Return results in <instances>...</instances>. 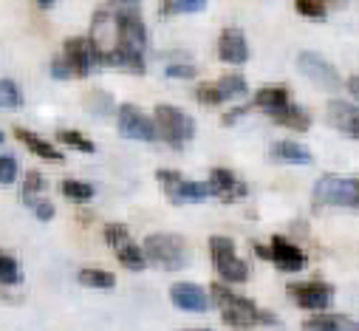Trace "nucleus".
I'll return each mask as SVG.
<instances>
[{"mask_svg":"<svg viewBox=\"0 0 359 331\" xmlns=\"http://www.w3.org/2000/svg\"><path fill=\"white\" fill-rule=\"evenodd\" d=\"M210 297L215 300V306L221 309V317L226 325L238 328V331H246V328H255L257 323H275V314H269L263 309H257L249 297L232 292L226 283H215Z\"/></svg>","mask_w":359,"mask_h":331,"instance_id":"1","label":"nucleus"},{"mask_svg":"<svg viewBox=\"0 0 359 331\" xmlns=\"http://www.w3.org/2000/svg\"><path fill=\"white\" fill-rule=\"evenodd\" d=\"M144 258L147 264L164 269V272H178L190 264V246L182 235H172V232H153L144 238L142 243Z\"/></svg>","mask_w":359,"mask_h":331,"instance_id":"2","label":"nucleus"},{"mask_svg":"<svg viewBox=\"0 0 359 331\" xmlns=\"http://www.w3.org/2000/svg\"><path fill=\"white\" fill-rule=\"evenodd\" d=\"M156 122V133L161 142H167L170 147L182 150L193 136H196V122L190 114H184L182 108H172V105H158L153 114Z\"/></svg>","mask_w":359,"mask_h":331,"instance_id":"3","label":"nucleus"},{"mask_svg":"<svg viewBox=\"0 0 359 331\" xmlns=\"http://www.w3.org/2000/svg\"><path fill=\"white\" fill-rule=\"evenodd\" d=\"M210 255L215 264V272L226 281V283H243L249 278V264L238 255L235 241L226 235H212L210 238Z\"/></svg>","mask_w":359,"mask_h":331,"instance_id":"4","label":"nucleus"},{"mask_svg":"<svg viewBox=\"0 0 359 331\" xmlns=\"http://www.w3.org/2000/svg\"><path fill=\"white\" fill-rule=\"evenodd\" d=\"M314 201L325 207H359V179L323 176L314 184Z\"/></svg>","mask_w":359,"mask_h":331,"instance_id":"5","label":"nucleus"},{"mask_svg":"<svg viewBox=\"0 0 359 331\" xmlns=\"http://www.w3.org/2000/svg\"><path fill=\"white\" fill-rule=\"evenodd\" d=\"M114 26H116V46L128 51L144 54L147 46V26L136 9H119L114 12Z\"/></svg>","mask_w":359,"mask_h":331,"instance_id":"6","label":"nucleus"},{"mask_svg":"<svg viewBox=\"0 0 359 331\" xmlns=\"http://www.w3.org/2000/svg\"><path fill=\"white\" fill-rule=\"evenodd\" d=\"M116 128H119V136L125 139H136V142H156L158 133H156V122L136 105L125 102L119 105L116 111Z\"/></svg>","mask_w":359,"mask_h":331,"instance_id":"7","label":"nucleus"},{"mask_svg":"<svg viewBox=\"0 0 359 331\" xmlns=\"http://www.w3.org/2000/svg\"><path fill=\"white\" fill-rule=\"evenodd\" d=\"M289 297L300 306V309H309V311H317L323 314L331 300H334V286L331 283H323V281H303V283H289Z\"/></svg>","mask_w":359,"mask_h":331,"instance_id":"8","label":"nucleus"},{"mask_svg":"<svg viewBox=\"0 0 359 331\" xmlns=\"http://www.w3.org/2000/svg\"><path fill=\"white\" fill-rule=\"evenodd\" d=\"M62 60L68 62L71 74H76V76H88L97 65H102L100 62V51L94 48V43L88 40V37H71V40H65Z\"/></svg>","mask_w":359,"mask_h":331,"instance_id":"9","label":"nucleus"},{"mask_svg":"<svg viewBox=\"0 0 359 331\" xmlns=\"http://www.w3.org/2000/svg\"><path fill=\"white\" fill-rule=\"evenodd\" d=\"M297 68L311 79V82H317L320 88H328V91H337L339 88V71L325 60V57H320V54H314V51H303L300 57H297Z\"/></svg>","mask_w":359,"mask_h":331,"instance_id":"10","label":"nucleus"},{"mask_svg":"<svg viewBox=\"0 0 359 331\" xmlns=\"http://www.w3.org/2000/svg\"><path fill=\"white\" fill-rule=\"evenodd\" d=\"M207 184H210V193H212L215 198H221L224 204L241 201V198H246V193H249L246 182H241V179H238L232 170H226V168H212Z\"/></svg>","mask_w":359,"mask_h":331,"instance_id":"11","label":"nucleus"},{"mask_svg":"<svg viewBox=\"0 0 359 331\" xmlns=\"http://www.w3.org/2000/svg\"><path fill=\"white\" fill-rule=\"evenodd\" d=\"M170 300H172V306H175V309H182V311H193V314L207 311V309H210V303H212V297H210L198 283H187V281L172 283V286H170Z\"/></svg>","mask_w":359,"mask_h":331,"instance_id":"12","label":"nucleus"},{"mask_svg":"<svg viewBox=\"0 0 359 331\" xmlns=\"http://www.w3.org/2000/svg\"><path fill=\"white\" fill-rule=\"evenodd\" d=\"M269 252H272V264L280 272H300L306 269V252L300 246H294L292 241H286L283 235H275L269 243Z\"/></svg>","mask_w":359,"mask_h":331,"instance_id":"13","label":"nucleus"},{"mask_svg":"<svg viewBox=\"0 0 359 331\" xmlns=\"http://www.w3.org/2000/svg\"><path fill=\"white\" fill-rule=\"evenodd\" d=\"M218 57L229 65H243L249 60V46L241 29H224L218 37Z\"/></svg>","mask_w":359,"mask_h":331,"instance_id":"14","label":"nucleus"},{"mask_svg":"<svg viewBox=\"0 0 359 331\" xmlns=\"http://www.w3.org/2000/svg\"><path fill=\"white\" fill-rule=\"evenodd\" d=\"M328 122H331L334 128H339L342 133L359 139V108H356V105L342 102V100L328 102Z\"/></svg>","mask_w":359,"mask_h":331,"instance_id":"15","label":"nucleus"},{"mask_svg":"<svg viewBox=\"0 0 359 331\" xmlns=\"http://www.w3.org/2000/svg\"><path fill=\"white\" fill-rule=\"evenodd\" d=\"M164 193H167V198H170L172 204H201V201H207V198L212 196V193H210V184L187 182V179L175 182V184L167 187Z\"/></svg>","mask_w":359,"mask_h":331,"instance_id":"16","label":"nucleus"},{"mask_svg":"<svg viewBox=\"0 0 359 331\" xmlns=\"http://www.w3.org/2000/svg\"><path fill=\"white\" fill-rule=\"evenodd\" d=\"M255 105L260 111H266L269 116H278L280 111H286L292 105V97H289V91L283 86H266V88H260L255 94Z\"/></svg>","mask_w":359,"mask_h":331,"instance_id":"17","label":"nucleus"},{"mask_svg":"<svg viewBox=\"0 0 359 331\" xmlns=\"http://www.w3.org/2000/svg\"><path fill=\"white\" fill-rule=\"evenodd\" d=\"M102 65H111V68H122V71H130V74H144V54L139 51H128V48H114L102 57Z\"/></svg>","mask_w":359,"mask_h":331,"instance_id":"18","label":"nucleus"},{"mask_svg":"<svg viewBox=\"0 0 359 331\" xmlns=\"http://www.w3.org/2000/svg\"><path fill=\"white\" fill-rule=\"evenodd\" d=\"M15 136L34 153V156H40V158H46V161H62V153L51 144V142H46L43 136H37L34 130H26V128H18L15 130Z\"/></svg>","mask_w":359,"mask_h":331,"instance_id":"19","label":"nucleus"},{"mask_svg":"<svg viewBox=\"0 0 359 331\" xmlns=\"http://www.w3.org/2000/svg\"><path fill=\"white\" fill-rule=\"evenodd\" d=\"M303 331H359V323L337 314H314L303 323Z\"/></svg>","mask_w":359,"mask_h":331,"instance_id":"20","label":"nucleus"},{"mask_svg":"<svg viewBox=\"0 0 359 331\" xmlns=\"http://www.w3.org/2000/svg\"><path fill=\"white\" fill-rule=\"evenodd\" d=\"M272 158L286 161V164H311V153L297 142H275L272 144Z\"/></svg>","mask_w":359,"mask_h":331,"instance_id":"21","label":"nucleus"},{"mask_svg":"<svg viewBox=\"0 0 359 331\" xmlns=\"http://www.w3.org/2000/svg\"><path fill=\"white\" fill-rule=\"evenodd\" d=\"M278 125H283V128H292V130H309V125H311V116H309V111L306 108H300V105H289L286 111H280L278 116H272Z\"/></svg>","mask_w":359,"mask_h":331,"instance_id":"22","label":"nucleus"},{"mask_svg":"<svg viewBox=\"0 0 359 331\" xmlns=\"http://www.w3.org/2000/svg\"><path fill=\"white\" fill-rule=\"evenodd\" d=\"M116 258H119V264H122L125 269H130V272H142V269L147 266L144 250H142V246H136L133 241H128L125 246H119V250H116Z\"/></svg>","mask_w":359,"mask_h":331,"instance_id":"23","label":"nucleus"},{"mask_svg":"<svg viewBox=\"0 0 359 331\" xmlns=\"http://www.w3.org/2000/svg\"><path fill=\"white\" fill-rule=\"evenodd\" d=\"M76 281L88 289H114L116 286V275L108 269H79Z\"/></svg>","mask_w":359,"mask_h":331,"instance_id":"24","label":"nucleus"},{"mask_svg":"<svg viewBox=\"0 0 359 331\" xmlns=\"http://www.w3.org/2000/svg\"><path fill=\"white\" fill-rule=\"evenodd\" d=\"M60 190H62V196H65L68 201H76V204H85V201H91V198L97 196L94 184L76 182V179H65V182L60 184Z\"/></svg>","mask_w":359,"mask_h":331,"instance_id":"25","label":"nucleus"},{"mask_svg":"<svg viewBox=\"0 0 359 331\" xmlns=\"http://www.w3.org/2000/svg\"><path fill=\"white\" fill-rule=\"evenodd\" d=\"M23 281V269L15 255L0 250V286H18Z\"/></svg>","mask_w":359,"mask_h":331,"instance_id":"26","label":"nucleus"},{"mask_svg":"<svg viewBox=\"0 0 359 331\" xmlns=\"http://www.w3.org/2000/svg\"><path fill=\"white\" fill-rule=\"evenodd\" d=\"M43 190H46V179H43V173L29 170V173H26V182H23V204L34 207V204L43 198Z\"/></svg>","mask_w":359,"mask_h":331,"instance_id":"27","label":"nucleus"},{"mask_svg":"<svg viewBox=\"0 0 359 331\" xmlns=\"http://www.w3.org/2000/svg\"><path fill=\"white\" fill-rule=\"evenodd\" d=\"M215 86H218V91H221L224 100H232V97H243L246 94V79L241 74H224L215 82Z\"/></svg>","mask_w":359,"mask_h":331,"instance_id":"28","label":"nucleus"},{"mask_svg":"<svg viewBox=\"0 0 359 331\" xmlns=\"http://www.w3.org/2000/svg\"><path fill=\"white\" fill-rule=\"evenodd\" d=\"M23 105V91L18 82L0 79V108H20Z\"/></svg>","mask_w":359,"mask_h":331,"instance_id":"29","label":"nucleus"},{"mask_svg":"<svg viewBox=\"0 0 359 331\" xmlns=\"http://www.w3.org/2000/svg\"><path fill=\"white\" fill-rule=\"evenodd\" d=\"M57 139H60L62 144L79 150V153H94V150H97V144L88 139V136H82L79 130H57Z\"/></svg>","mask_w":359,"mask_h":331,"instance_id":"30","label":"nucleus"},{"mask_svg":"<svg viewBox=\"0 0 359 331\" xmlns=\"http://www.w3.org/2000/svg\"><path fill=\"white\" fill-rule=\"evenodd\" d=\"M85 100H88V111H94V114H114V97L108 91H91Z\"/></svg>","mask_w":359,"mask_h":331,"instance_id":"31","label":"nucleus"},{"mask_svg":"<svg viewBox=\"0 0 359 331\" xmlns=\"http://www.w3.org/2000/svg\"><path fill=\"white\" fill-rule=\"evenodd\" d=\"M294 6L309 20H323L325 18V4L323 0H294Z\"/></svg>","mask_w":359,"mask_h":331,"instance_id":"32","label":"nucleus"},{"mask_svg":"<svg viewBox=\"0 0 359 331\" xmlns=\"http://www.w3.org/2000/svg\"><path fill=\"white\" fill-rule=\"evenodd\" d=\"M105 241H108V246L119 250V246H125V243L130 241V232H128L125 224H108V227H105Z\"/></svg>","mask_w":359,"mask_h":331,"instance_id":"33","label":"nucleus"},{"mask_svg":"<svg viewBox=\"0 0 359 331\" xmlns=\"http://www.w3.org/2000/svg\"><path fill=\"white\" fill-rule=\"evenodd\" d=\"M18 158L9 153H0V184H12L18 179Z\"/></svg>","mask_w":359,"mask_h":331,"instance_id":"34","label":"nucleus"},{"mask_svg":"<svg viewBox=\"0 0 359 331\" xmlns=\"http://www.w3.org/2000/svg\"><path fill=\"white\" fill-rule=\"evenodd\" d=\"M164 71L170 79H196V74H198L193 62H170Z\"/></svg>","mask_w":359,"mask_h":331,"instance_id":"35","label":"nucleus"},{"mask_svg":"<svg viewBox=\"0 0 359 331\" xmlns=\"http://www.w3.org/2000/svg\"><path fill=\"white\" fill-rule=\"evenodd\" d=\"M196 97H198L201 105H221V102H226V100L221 97L218 86H198V88H196Z\"/></svg>","mask_w":359,"mask_h":331,"instance_id":"36","label":"nucleus"},{"mask_svg":"<svg viewBox=\"0 0 359 331\" xmlns=\"http://www.w3.org/2000/svg\"><path fill=\"white\" fill-rule=\"evenodd\" d=\"M48 71H51V76H54V79H68V76H74V74H71V68H68V62L62 60V54L51 60Z\"/></svg>","mask_w":359,"mask_h":331,"instance_id":"37","label":"nucleus"},{"mask_svg":"<svg viewBox=\"0 0 359 331\" xmlns=\"http://www.w3.org/2000/svg\"><path fill=\"white\" fill-rule=\"evenodd\" d=\"M32 210H34V215H37L40 221H51V218H54V204H51L48 198H40Z\"/></svg>","mask_w":359,"mask_h":331,"instance_id":"38","label":"nucleus"},{"mask_svg":"<svg viewBox=\"0 0 359 331\" xmlns=\"http://www.w3.org/2000/svg\"><path fill=\"white\" fill-rule=\"evenodd\" d=\"M178 4V12H187V15H196L207 6V0H175Z\"/></svg>","mask_w":359,"mask_h":331,"instance_id":"39","label":"nucleus"},{"mask_svg":"<svg viewBox=\"0 0 359 331\" xmlns=\"http://www.w3.org/2000/svg\"><path fill=\"white\" fill-rule=\"evenodd\" d=\"M156 179L164 184V190L167 187H172L175 182H182V173H178V170H156Z\"/></svg>","mask_w":359,"mask_h":331,"instance_id":"40","label":"nucleus"},{"mask_svg":"<svg viewBox=\"0 0 359 331\" xmlns=\"http://www.w3.org/2000/svg\"><path fill=\"white\" fill-rule=\"evenodd\" d=\"M246 111H249V105H241V108H232V111H229V114L224 116V125H232V122H235L238 116H243Z\"/></svg>","mask_w":359,"mask_h":331,"instance_id":"41","label":"nucleus"},{"mask_svg":"<svg viewBox=\"0 0 359 331\" xmlns=\"http://www.w3.org/2000/svg\"><path fill=\"white\" fill-rule=\"evenodd\" d=\"M175 12H178V4H175V0H164L161 9H158L161 18H170V15H175Z\"/></svg>","mask_w":359,"mask_h":331,"instance_id":"42","label":"nucleus"},{"mask_svg":"<svg viewBox=\"0 0 359 331\" xmlns=\"http://www.w3.org/2000/svg\"><path fill=\"white\" fill-rule=\"evenodd\" d=\"M108 4L122 6V9H136V6H139V0H108Z\"/></svg>","mask_w":359,"mask_h":331,"instance_id":"43","label":"nucleus"},{"mask_svg":"<svg viewBox=\"0 0 359 331\" xmlns=\"http://www.w3.org/2000/svg\"><path fill=\"white\" fill-rule=\"evenodd\" d=\"M348 91H351V94H353V97H356V100H359V74H356V76H351V79H348Z\"/></svg>","mask_w":359,"mask_h":331,"instance_id":"44","label":"nucleus"},{"mask_svg":"<svg viewBox=\"0 0 359 331\" xmlns=\"http://www.w3.org/2000/svg\"><path fill=\"white\" fill-rule=\"evenodd\" d=\"M57 4V0H37V6H43V9H51Z\"/></svg>","mask_w":359,"mask_h":331,"instance_id":"45","label":"nucleus"},{"mask_svg":"<svg viewBox=\"0 0 359 331\" xmlns=\"http://www.w3.org/2000/svg\"><path fill=\"white\" fill-rule=\"evenodd\" d=\"M193 331H210V328H193Z\"/></svg>","mask_w":359,"mask_h":331,"instance_id":"46","label":"nucleus"},{"mask_svg":"<svg viewBox=\"0 0 359 331\" xmlns=\"http://www.w3.org/2000/svg\"><path fill=\"white\" fill-rule=\"evenodd\" d=\"M4 139H6V136H4V133H0V144H4Z\"/></svg>","mask_w":359,"mask_h":331,"instance_id":"47","label":"nucleus"}]
</instances>
